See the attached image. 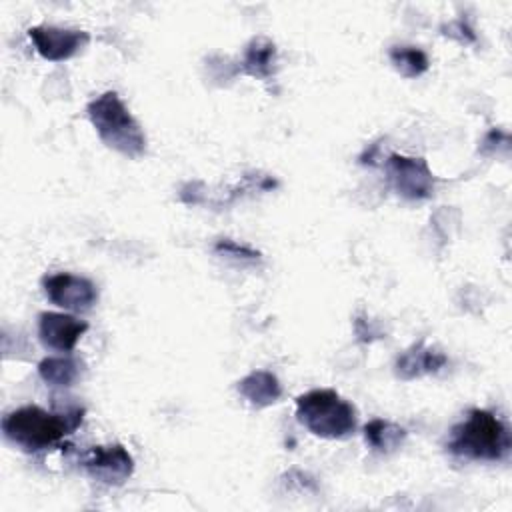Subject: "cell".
Instances as JSON below:
<instances>
[{
    "mask_svg": "<svg viewBox=\"0 0 512 512\" xmlns=\"http://www.w3.org/2000/svg\"><path fill=\"white\" fill-rule=\"evenodd\" d=\"M84 408L68 406L48 412L36 404H28L8 412L2 420V432L8 442L24 452H38L60 442L82 424Z\"/></svg>",
    "mask_w": 512,
    "mask_h": 512,
    "instance_id": "obj_1",
    "label": "cell"
},
{
    "mask_svg": "<svg viewBox=\"0 0 512 512\" xmlns=\"http://www.w3.org/2000/svg\"><path fill=\"white\" fill-rule=\"evenodd\" d=\"M512 440L508 426L490 410L474 408L458 422L448 436L446 450L468 460H502L510 452Z\"/></svg>",
    "mask_w": 512,
    "mask_h": 512,
    "instance_id": "obj_2",
    "label": "cell"
},
{
    "mask_svg": "<svg viewBox=\"0 0 512 512\" xmlns=\"http://www.w3.org/2000/svg\"><path fill=\"white\" fill-rule=\"evenodd\" d=\"M88 118L100 140L126 158H140L146 152V134L122 98L108 90L86 106Z\"/></svg>",
    "mask_w": 512,
    "mask_h": 512,
    "instance_id": "obj_3",
    "label": "cell"
},
{
    "mask_svg": "<svg viewBox=\"0 0 512 512\" xmlns=\"http://www.w3.org/2000/svg\"><path fill=\"white\" fill-rule=\"evenodd\" d=\"M296 418L314 436L338 440L354 434L358 412L332 388H314L296 398Z\"/></svg>",
    "mask_w": 512,
    "mask_h": 512,
    "instance_id": "obj_4",
    "label": "cell"
},
{
    "mask_svg": "<svg viewBox=\"0 0 512 512\" xmlns=\"http://www.w3.org/2000/svg\"><path fill=\"white\" fill-rule=\"evenodd\" d=\"M386 174L392 188L406 200H424L434 192V174L424 158L390 154L386 158Z\"/></svg>",
    "mask_w": 512,
    "mask_h": 512,
    "instance_id": "obj_5",
    "label": "cell"
},
{
    "mask_svg": "<svg viewBox=\"0 0 512 512\" xmlns=\"http://www.w3.org/2000/svg\"><path fill=\"white\" fill-rule=\"evenodd\" d=\"M42 288L52 304L70 312H86L98 300L96 284L70 272H56L46 276L42 280Z\"/></svg>",
    "mask_w": 512,
    "mask_h": 512,
    "instance_id": "obj_6",
    "label": "cell"
},
{
    "mask_svg": "<svg viewBox=\"0 0 512 512\" xmlns=\"http://www.w3.org/2000/svg\"><path fill=\"white\" fill-rule=\"evenodd\" d=\"M86 474L102 484L120 486L134 472V458L122 444L94 446L82 458Z\"/></svg>",
    "mask_w": 512,
    "mask_h": 512,
    "instance_id": "obj_7",
    "label": "cell"
},
{
    "mask_svg": "<svg viewBox=\"0 0 512 512\" xmlns=\"http://www.w3.org/2000/svg\"><path fill=\"white\" fill-rule=\"evenodd\" d=\"M28 36L36 52L50 62L68 60L90 42L88 32L58 26H32L28 28Z\"/></svg>",
    "mask_w": 512,
    "mask_h": 512,
    "instance_id": "obj_8",
    "label": "cell"
},
{
    "mask_svg": "<svg viewBox=\"0 0 512 512\" xmlns=\"http://www.w3.org/2000/svg\"><path fill=\"white\" fill-rule=\"evenodd\" d=\"M88 330V322L64 312H42L38 316L40 342L56 352H72Z\"/></svg>",
    "mask_w": 512,
    "mask_h": 512,
    "instance_id": "obj_9",
    "label": "cell"
},
{
    "mask_svg": "<svg viewBox=\"0 0 512 512\" xmlns=\"http://www.w3.org/2000/svg\"><path fill=\"white\" fill-rule=\"evenodd\" d=\"M448 364V356L436 348L426 346L422 340L400 352L394 364V372L400 380H414L426 374H434Z\"/></svg>",
    "mask_w": 512,
    "mask_h": 512,
    "instance_id": "obj_10",
    "label": "cell"
},
{
    "mask_svg": "<svg viewBox=\"0 0 512 512\" xmlns=\"http://www.w3.org/2000/svg\"><path fill=\"white\" fill-rule=\"evenodd\" d=\"M238 392L256 408L272 406L282 396L280 380L268 370H252L238 382Z\"/></svg>",
    "mask_w": 512,
    "mask_h": 512,
    "instance_id": "obj_11",
    "label": "cell"
},
{
    "mask_svg": "<svg viewBox=\"0 0 512 512\" xmlns=\"http://www.w3.org/2000/svg\"><path fill=\"white\" fill-rule=\"evenodd\" d=\"M242 72L258 78V80H268L274 70H276V46L270 38L266 36H256L252 38L242 54Z\"/></svg>",
    "mask_w": 512,
    "mask_h": 512,
    "instance_id": "obj_12",
    "label": "cell"
},
{
    "mask_svg": "<svg viewBox=\"0 0 512 512\" xmlns=\"http://www.w3.org/2000/svg\"><path fill=\"white\" fill-rule=\"evenodd\" d=\"M408 432L396 422L384 420V418H374L364 426V440L372 450L378 452H392L400 448L406 440Z\"/></svg>",
    "mask_w": 512,
    "mask_h": 512,
    "instance_id": "obj_13",
    "label": "cell"
},
{
    "mask_svg": "<svg viewBox=\"0 0 512 512\" xmlns=\"http://www.w3.org/2000/svg\"><path fill=\"white\" fill-rule=\"evenodd\" d=\"M40 378L54 388H66L80 376V362L70 356H48L38 364Z\"/></svg>",
    "mask_w": 512,
    "mask_h": 512,
    "instance_id": "obj_14",
    "label": "cell"
},
{
    "mask_svg": "<svg viewBox=\"0 0 512 512\" xmlns=\"http://www.w3.org/2000/svg\"><path fill=\"white\" fill-rule=\"evenodd\" d=\"M388 58H390L394 70L404 78H418L430 68V60H428L426 52L418 46L396 44L388 50Z\"/></svg>",
    "mask_w": 512,
    "mask_h": 512,
    "instance_id": "obj_15",
    "label": "cell"
},
{
    "mask_svg": "<svg viewBox=\"0 0 512 512\" xmlns=\"http://www.w3.org/2000/svg\"><path fill=\"white\" fill-rule=\"evenodd\" d=\"M214 250L222 256H228V258H236V260H258L260 258V252L250 248L248 244H240L236 240H230V238H222L214 244Z\"/></svg>",
    "mask_w": 512,
    "mask_h": 512,
    "instance_id": "obj_16",
    "label": "cell"
},
{
    "mask_svg": "<svg viewBox=\"0 0 512 512\" xmlns=\"http://www.w3.org/2000/svg\"><path fill=\"white\" fill-rule=\"evenodd\" d=\"M440 30H442L444 36H448V38H452V40H458L460 44H474V42H476V32H474L472 26H470L468 22H464L462 18L444 24Z\"/></svg>",
    "mask_w": 512,
    "mask_h": 512,
    "instance_id": "obj_17",
    "label": "cell"
},
{
    "mask_svg": "<svg viewBox=\"0 0 512 512\" xmlns=\"http://www.w3.org/2000/svg\"><path fill=\"white\" fill-rule=\"evenodd\" d=\"M354 330H356V336L360 342H372V340L382 338V332L378 328H374L366 318H356Z\"/></svg>",
    "mask_w": 512,
    "mask_h": 512,
    "instance_id": "obj_18",
    "label": "cell"
}]
</instances>
